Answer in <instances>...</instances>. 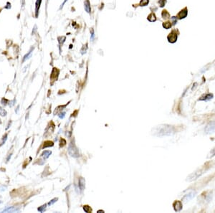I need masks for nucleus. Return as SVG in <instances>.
<instances>
[{
  "instance_id": "4468645a",
  "label": "nucleus",
  "mask_w": 215,
  "mask_h": 213,
  "mask_svg": "<svg viewBox=\"0 0 215 213\" xmlns=\"http://www.w3.org/2000/svg\"><path fill=\"white\" fill-rule=\"evenodd\" d=\"M57 70H58L57 68L53 69V70H52V74H51V75H50V78H51V79H54V80L57 79V76H58V74H59V72H57V73H56V72H57Z\"/></svg>"
},
{
  "instance_id": "f704fd0d",
  "label": "nucleus",
  "mask_w": 215,
  "mask_h": 213,
  "mask_svg": "<svg viewBox=\"0 0 215 213\" xmlns=\"http://www.w3.org/2000/svg\"><path fill=\"white\" fill-rule=\"evenodd\" d=\"M0 124H1V120H0Z\"/></svg>"
},
{
  "instance_id": "393cba45",
  "label": "nucleus",
  "mask_w": 215,
  "mask_h": 213,
  "mask_svg": "<svg viewBox=\"0 0 215 213\" xmlns=\"http://www.w3.org/2000/svg\"><path fill=\"white\" fill-rule=\"evenodd\" d=\"M166 4V0H159V4L160 7H163Z\"/></svg>"
},
{
  "instance_id": "39448f33",
  "label": "nucleus",
  "mask_w": 215,
  "mask_h": 213,
  "mask_svg": "<svg viewBox=\"0 0 215 213\" xmlns=\"http://www.w3.org/2000/svg\"><path fill=\"white\" fill-rule=\"evenodd\" d=\"M215 131V119L212 121H210L208 124L206 126L204 131L207 133H213Z\"/></svg>"
},
{
  "instance_id": "72a5a7b5",
  "label": "nucleus",
  "mask_w": 215,
  "mask_h": 213,
  "mask_svg": "<svg viewBox=\"0 0 215 213\" xmlns=\"http://www.w3.org/2000/svg\"><path fill=\"white\" fill-rule=\"evenodd\" d=\"M11 157H12V154H9V156L8 157V158H7V161H9V159L11 158Z\"/></svg>"
},
{
  "instance_id": "473e14b6",
  "label": "nucleus",
  "mask_w": 215,
  "mask_h": 213,
  "mask_svg": "<svg viewBox=\"0 0 215 213\" xmlns=\"http://www.w3.org/2000/svg\"><path fill=\"white\" fill-rule=\"evenodd\" d=\"M67 1H68V0H64V2H63V4H61V6H60V9H62V8H63V7L64 4H65V3H66V2H67Z\"/></svg>"
},
{
  "instance_id": "5701e85b",
  "label": "nucleus",
  "mask_w": 215,
  "mask_h": 213,
  "mask_svg": "<svg viewBox=\"0 0 215 213\" xmlns=\"http://www.w3.org/2000/svg\"><path fill=\"white\" fill-rule=\"evenodd\" d=\"M215 156V147L214 148V149H212L210 151V152H209V154H208V156H207V158H211V157H214Z\"/></svg>"
},
{
  "instance_id": "bb28decb",
  "label": "nucleus",
  "mask_w": 215,
  "mask_h": 213,
  "mask_svg": "<svg viewBox=\"0 0 215 213\" xmlns=\"http://www.w3.org/2000/svg\"><path fill=\"white\" fill-rule=\"evenodd\" d=\"M37 209H38V211L40 212H44V210L46 209V205H42V206H41V207H39Z\"/></svg>"
},
{
  "instance_id": "20e7f679",
  "label": "nucleus",
  "mask_w": 215,
  "mask_h": 213,
  "mask_svg": "<svg viewBox=\"0 0 215 213\" xmlns=\"http://www.w3.org/2000/svg\"><path fill=\"white\" fill-rule=\"evenodd\" d=\"M178 34H179V32H178V31H176V29L172 30L167 37L168 42L170 43H175L176 40H177V38H178Z\"/></svg>"
},
{
  "instance_id": "6e6552de",
  "label": "nucleus",
  "mask_w": 215,
  "mask_h": 213,
  "mask_svg": "<svg viewBox=\"0 0 215 213\" xmlns=\"http://www.w3.org/2000/svg\"><path fill=\"white\" fill-rule=\"evenodd\" d=\"M173 207L176 212H180L183 208L182 202L181 201H175L173 204Z\"/></svg>"
},
{
  "instance_id": "dca6fc26",
  "label": "nucleus",
  "mask_w": 215,
  "mask_h": 213,
  "mask_svg": "<svg viewBox=\"0 0 215 213\" xmlns=\"http://www.w3.org/2000/svg\"><path fill=\"white\" fill-rule=\"evenodd\" d=\"M33 49H34V48L31 49V50H29V52H28L27 53V54H26V55H24V57H23V60H22L23 62L26 61L27 60L29 59V58L31 57V56H32V51H33Z\"/></svg>"
},
{
  "instance_id": "9d476101",
  "label": "nucleus",
  "mask_w": 215,
  "mask_h": 213,
  "mask_svg": "<svg viewBox=\"0 0 215 213\" xmlns=\"http://www.w3.org/2000/svg\"><path fill=\"white\" fill-rule=\"evenodd\" d=\"M19 211H20V209L16 207H9L6 208V209H4L2 212H19Z\"/></svg>"
},
{
  "instance_id": "6ab92c4d",
  "label": "nucleus",
  "mask_w": 215,
  "mask_h": 213,
  "mask_svg": "<svg viewBox=\"0 0 215 213\" xmlns=\"http://www.w3.org/2000/svg\"><path fill=\"white\" fill-rule=\"evenodd\" d=\"M50 154H51V151H44V152L42 154V157H43L44 159H46L47 158L50 157Z\"/></svg>"
},
{
  "instance_id": "412c9836",
  "label": "nucleus",
  "mask_w": 215,
  "mask_h": 213,
  "mask_svg": "<svg viewBox=\"0 0 215 213\" xmlns=\"http://www.w3.org/2000/svg\"><path fill=\"white\" fill-rule=\"evenodd\" d=\"M53 146V142L52 141H47L44 142L43 148H47V147H50V146Z\"/></svg>"
},
{
  "instance_id": "0eeeda50",
  "label": "nucleus",
  "mask_w": 215,
  "mask_h": 213,
  "mask_svg": "<svg viewBox=\"0 0 215 213\" xmlns=\"http://www.w3.org/2000/svg\"><path fill=\"white\" fill-rule=\"evenodd\" d=\"M196 191H191L190 192H189L186 195H184V197H183V201L187 202L189 201L190 200H191L192 198H194V196L196 195Z\"/></svg>"
},
{
  "instance_id": "c85d7f7f",
  "label": "nucleus",
  "mask_w": 215,
  "mask_h": 213,
  "mask_svg": "<svg viewBox=\"0 0 215 213\" xmlns=\"http://www.w3.org/2000/svg\"><path fill=\"white\" fill-rule=\"evenodd\" d=\"M57 200H58L57 198H55V199H52V200H51V201H50V202H49V203H48V205H52V204H54L55 202H56Z\"/></svg>"
},
{
  "instance_id": "cd10ccee",
  "label": "nucleus",
  "mask_w": 215,
  "mask_h": 213,
  "mask_svg": "<svg viewBox=\"0 0 215 213\" xmlns=\"http://www.w3.org/2000/svg\"><path fill=\"white\" fill-rule=\"evenodd\" d=\"M171 20L174 25H175V24L177 23V18H176V17L174 16L172 17H171Z\"/></svg>"
},
{
  "instance_id": "a878e982",
  "label": "nucleus",
  "mask_w": 215,
  "mask_h": 213,
  "mask_svg": "<svg viewBox=\"0 0 215 213\" xmlns=\"http://www.w3.org/2000/svg\"><path fill=\"white\" fill-rule=\"evenodd\" d=\"M7 134H5L4 136H3V138H2V141H1V142H0V146H2V145H3L5 143V141H7Z\"/></svg>"
},
{
  "instance_id": "7ed1b4c3",
  "label": "nucleus",
  "mask_w": 215,
  "mask_h": 213,
  "mask_svg": "<svg viewBox=\"0 0 215 213\" xmlns=\"http://www.w3.org/2000/svg\"><path fill=\"white\" fill-rule=\"evenodd\" d=\"M68 153L71 157H75V158L80 156V153L78 151V149H77L75 145L72 143H70L68 146Z\"/></svg>"
},
{
  "instance_id": "2eb2a0df",
  "label": "nucleus",
  "mask_w": 215,
  "mask_h": 213,
  "mask_svg": "<svg viewBox=\"0 0 215 213\" xmlns=\"http://www.w3.org/2000/svg\"><path fill=\"white\" fill-rule=\"evenodd\" d=\"M148 20L151 22H155L156 20V15L154 13H151L147 17Z\"/></svg>"
},
{
  "instance_id": "9b49d317",
  "label": "nucleus",
  "mask_w": 215,
  "mask_h": 213,
  "mask_svg": "<svg viewBox=\"0 0 215 213\" xmlns=\"http://www.w3.org/2000/svg\"><path fill=\"white\" fill-rule=\"evenodd\" d=\"M42 3V0H37L35 3V17H37L39 14V10L40 8V5Z\"/></svg>"
},
{
  "instance_id": "f03ea898",
  "label": "nucleus",
  "mask_w": 215,
  "mask_h": 213,
  "mask_svg": "<svg viewBox=\"0 0 215 213\" xmlns=\"http://www.w3.org/2000/svg\"><path fill=\"white\" fill-rule=\"evenodd\" d=\"M208 169H209V168H207V165H205V166H202V168H200V169L196 170L194 172H193L192 174H191L187 177V181H195V180H196L198 178H199V177H201V176H202L204 173Z\"/></svg>"
},
{
  "instance_id": "b1692460",
  "label": "nucleus",
  "mask_w": 215,
  "mask_h": 213,
  "mask_svg": "<svg viewBox=\"0 0 215 213\" xmlns=\"http://www.w3.org/2000/svg\"><path fill=\"white\" fill-rule=\"evenodd\" d=\"M0 116H7V111L4 109H2V107H0Z\"/></svg>"
},
{
  "instance_id": "a211bd4d",
  "label": "nucleus",
  "mask_w": 215,
  "mask_h": 213,
  "mask_svg": "<svg viewBox=\"0 0 215 213\" xmlns=\"http://www.w3.org/2000/svg\"><path fill=\"white\" fill-rule=\"evenodd\" d=\"M172 26V24L170 22H163V27L165 28L166 29H170Z\"/></svg>"
},
{
  "instance_id": "ddd939ff",
  "label": "nucleus",
  "mask_w": 215,
  "mask_h": 213,
  "mask_svg": "<svg viewBox=\"0 0 215 213\" xmlns=\"http://www.w3.org/2000/svg\"><path fill=\"white\" fill-rule=\"evenodd\" d=\"M85 181L83 177H80L79 179V182H78V186L79 188L81 191H83L85 189Z\"/></svg>"
},
{
  "instance_id": "1a4fd4ad",
  "label": "nucleus",
  "mask_w": 215,
  "mask_h": 213,
  "mask_svg": "<svg viewBox=\"0 0 215 213\" xmlns=\"http://www.w3.org/2000/svg\"><path fill=\"white\" fill-rule=\"evenodd\" d=\"M187 14H188V9L187 7H185V8L183 9L182 10H181V11L179 12V14H178V15H177L176 17H178L179 19L181 20V19H183V18L187 17Z\"/></svg>"
},
{
  "instance_id": "4be33fe9",
  "label": "nucleus",
  "mask_w": 215,
  "mask_h": 213,
  "mask_svg": "<svg viewBox=\"0 0 215 213\" xmlns=\"http://www.w3.org/2000/svg\"><path fill=\"white\" fill-rule=\"evenodd\" d=\"M83 209L85 210V212L90 213V212H92L91 207H90V206H88V205H84Z\"/></svg>"
},
{
  "instance_id": "2f4dec72",
  "label": "nucleus",
  "mask_w": 215,
  "mask_h": 213,
  "mask_svg": "<svg viewBox=\"0 0 215 213\" xmlns=\"http://www.w3.org/2000/svg\"><path fill=\"white\" fill-rule=\"evenodd\" d=\"M93 38H94V31H93V29H91V40L93 41Z\"/></svg>"
},
{
  "instance_id": "aec40b11",
  "label": "nucleus",
  "mask_w": 215,
  "mask_h": 213,
  "mask_svg": "<svg viewBox=\"0 0 215 213\" xmlns=\"http://www.w3.org/2000/svg\"><path fill=\"white\" fill-rule=\"evenodd\" d=\"M148 3H149V0H141L139 5L141 7H145L147 6Z\"/></svg>"
},
{
  "instance_id": "423d86ee",
  "label": "nucleus",
  "mask_w": 215,
  "mask_h": 213,
  "mask_svg": "<svg viewBox=\"0 0 215 213\" xmlns=\"http://www.w3.org/2000/svg\"><path fill=\"white\" fill-rule=\"evenodd\" d=\"M214 98V95L213 93H207L204 94L203 96L200 97V98L199 99V101H209L211 100Z\"/></svg>"
},
{
  "instance_id": "f3484780",
  "label": "nucleus",
  "mask_w": 215,
  "mask_h": 213,
  "mask_svg": "<svg viewBox=\"0 0 215 213\" xmlns=\"http://www.w3.org/2000/svg\"><path fill=\"white\" fill-rule=\"evenodd\" d=\"M161 16H162V18L164 20H168L170 17V14L167 12V10H163L162 13H161Z\"/></svg>"
},
{
  "instance_id": "c756f323",
  "label": "nucleus",
  "mask_w": 215,
  "mask_h": 213,
  "mask_svg": "<svg viewBox=\"0 0 215 213\" xmlns=\"http://www.w3.org/2000/svg\"><path fill=\"white\" fill-rule=\"evenodd\" d=\"M65 112L61 113H60V115H59V117H60V118H63L64 117H65Z\"/></svg>"
},
{
  "instance_id": "f257e3e1",
  "label": "nucleus",
  "mask_w": 215,
  "mask_h": 213,
  "mask_svg": "<svg viewBox=\"0 0 215 213\" xmlns=\"http://www.w3.org/2000/svg\"><path fill=\"white\" fill-rule=\"evenodd\" d=\"M175 128L173 126L167 124H161L156 126L152 130V134L157 137L171 136L175 133Z\"/></svg>"
},
{
  "instance_id": "f8f14e48",
  "label": "nucleus",
  "mask_w": 215,
  "mask_h": 213,
  "mask_svg": "<svg viewBox=\"0 0 215 213\" xmlns=\"http://www.w3.org/2000/svg\"><path fill=\"white\" fill-rule=\"evenodd\" d=\"M84 6H85V9L88 13H90L91 12V8H90V3L89 0H85L84 2Z\"/></svg>"
},
{
  "instance_id": "7c9ffc66",
  "label": "nucleus",
  "mask_w": 215,
  "mask_h": 213,
  "mask_svg": "<svg viewBox=\"0 0 215 213\" xmlns=\"http://www.w3.org/2000/svg\"><path fill=\"white\" fill-rule=\"evenodd\" d=\"M7 101L6 99H4V98H3V99L2 100V103L3 105H7Z\"/></svg>"
}]
</instances>
